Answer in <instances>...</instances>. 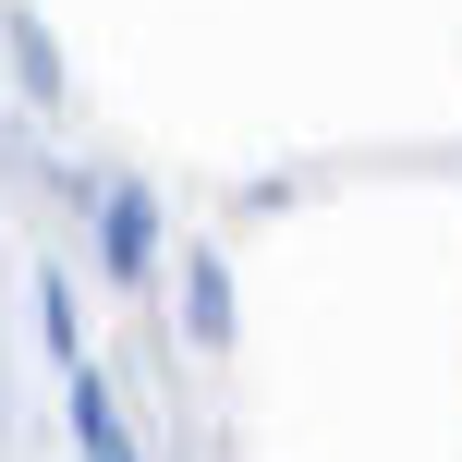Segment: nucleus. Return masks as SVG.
Here are the masks:
<instances>
[{
    "label": "nucleus",
    "mask_w": 462,
    "mask_h": 462,
    "mask_svg": "<svg viewBox=\"0 0 462 462\" xmlns=\"http://www.w3.org/2000/svg\"><path fill=\"white\" fill-rule=\"evenodd\" d=\"M73 426H86V462H134V450H122V426H110V402H97L86 377H73Z\"/></svg>",
    "instance_id": "nucleus-1"
}]
</instances>
